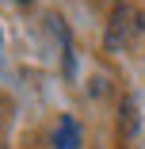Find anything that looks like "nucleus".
I'll return each mask as SVG.
<instances>
[{"label": "nucleus", "mask_w": 145, "mask_h": 149, "mask_svg": "<svg viewBox=\"0 0 145 149\" xmlns=\"http://www.w3.org/2000/svg\"><path fill=\"white\" fill-rule=\"evenodd\" d=\"M137 31H141V15L134 12V8H119L111 15V31H107V46L114 50V46H130L134 38H137Z\"/></svg>", "instance_id": "nucleus-1"}, {"label": "nucleus", "mask_w": 145, "mask_h": 149, "mask_svg": "<svg viewBox=\"0 0 145 149\" xmlns=\"http://www.w3.org/2000/svg\"><path fill=\"white\" fill-rule=\"evenodd\" d=\"M114 4H119V0H114Z\"/></svg>", "instance_id": "nucleus-3"}, {"label": "nucleus", "mask_w": 145, "mask_h": 149, "mask_svg": "<svg viewBox=\"0 0 145 149\" xmlns=\"http://www.w3.org/2000/svg\"><path fill=\"white\" fill-rule=\"evenodd\" d=\"M53 141H57V149H76L80 145V130H76V118L73 115H61V118H57Z\"/></svg>", "instance_id": "nucleus-2"}]
</instances>
